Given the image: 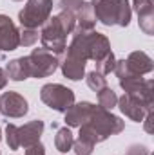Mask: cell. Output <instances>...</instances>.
I'll list each match as a JSON object with an SVG mask.
<instances>
[{
    "mask_svg": "<svg viewBox=\"0 0 154 155\" xmlns=\"http://www.w3.org/2000/svg\"><path fill=\"white\" fill-rule=\"evenodd\" d=\"M75 27H76L75 13H71V11H60L56 16L49 18L44 24L42 35H40L44 49L56 56L64 54L67 49V36L73 35Z\"/></svg>",
    "mask_w": 154,
    "mask_h": 155,
    "instance_id": "obj_1",
    "label": "cell"
},
{
    "mask_svg": "<svg viewBox=\"0 0 154 155\" xmlns=\"http://www.w3.org/2000/svg\"><path fill=\"white\" fill-rule=\"evenodd\" d=\"M123 126L125 124L120 117L113 116L109 110H105L102 107H94V112H93L91 119L80 126L78 137L96 146L98 143H103L107 137L120 134L123 130Z\"/></svg>",
    "mask_w": 154,
    "mask_h": 155,
    "instance_id": "obj_2",
    "label": "cell"
},
{
    "mask_svg": "<svg viewBox=\"0 0 154 155\" xmlns=\"http://www.w3.org/2000/svg\"><path fill=\"white\" fill-rule=\"evenodd\" d=\"M94 16L103 25H129L131 5L127 0H93Z\"/></svg>",
    "mask_w": 154,
    "mask_h": 155,
    "instance_id": "obj_3",
    "label": "cell"
},
{
    "mask_svg": "<svg viewBox=\"0 0 154 155\" xmlns=\"http://www.w3.org/2000/svg\"><path fill=\"white\" fill-rule=\"evenodd\" d=\"M40 99L49 108L65 114L75 105V92L60 83H47L40 90Z\"/></svg>",
    "mask_w": 154,
    "mask_h": 155,
    "instance_id": "obj_4",
    "label": "cell"
},
{
    "mask_svg": "<svg viewBox=\"0 0 154 155\" xmlns=\"http://www.w3.org/2000/svg\"><path fill=\"white\" fill-rule=\"evenodd\" d=\"M53 11V0H27L24 9L18 13V20L24 29L42 27Z\"/></svg>",
    "mask_w": 154,
    "mask_h": 155,
    "instance_id": "obj_5",
    "label": "cell"
},
{
    "mask_svg": "<svg viewBox=\"0 0 154 155\" xmlns=\"http://www.w3.org/2000/svg\"><path fill=\"white\" fill-rule=\"evenodd\" d=\"M26 58H27V65H29V74L33 78L51 76V74L58 69V65H60L56 54L45 51L44 47L33 49V52H31L29 56H26Z\"/></svg>",
    "mask_w": 154,
    "mask_h": 155,
    "instance_id": "obj_6",
    "label": "cell"
},
{
    "mask_svg": "<svg viewBox=\"0 0 154 155\" xmlns=\"http://www.w3.org/2000/svg\"><path fill=\"white\" fill-rule=\"evenodd\" d=\"M29 112V105L26 101L24 96H20L18 92H4L0 96V114L5 117H24Z\"/></svg>",
    "mask_w": 154,
    "mask_h": 155,
    "instance_id": "obj_7",
    "label": "cell"
},
{
    "mask_svg": "<svg viewBox=\"0 0 154 155\" xmlns=\"http://www.w3.org/2000/svg\"><path fill=\"white\" fill-rule=\"evenodd\" d=\"M20 45V31L11 22L9 16L0 15V60H4V52H11Z\"/></svg>",
    "mask_w": 154,
    "mask_h": 155,
    "instance_id": "obj_8",
    "label": "cell"
},
{
    "mask_svg": "<svg viewBox=\"0 0 154 155\" xmlns=\"http://www.w3.org/2000/svg\"><path fill=\"white\" fill-rule=\"evenodd\" d=\"M116 105H118V108L129 117V119H132L136 123H142L143 117L147 116L149 112H152V107L145 105L143 101H140L138 97L129 96V94H125L123 97H118V103Z\"/></svg>",
    "mask_w": 154,
    "mask_h": 155,
    "instance_id": "obj_9",
    "label": "cell"
},
{
    "mask_svg": "<svg viewBox=\"0 0 154 155\" xmlns=\"http://www.w3.org/2000/svg\"><path fill=\"white\" fill-rule=\"evenodd\" d=\"M44 132V121L35 119V121H29L26 123L24 126H18L16 128V137H18V146H24V148H29L33 144L40 143V135Z\"/></svg>",
    "mask_w": 154,
    "mask_h": 155,
    "instance_id": "obj_10",
    "label": "cell"
},
{
    "mask_svg": "<svg viewBox=\"0 0 154 155\" xmlns=\"http://www.w3.org/2000/svg\"><path fill=\"white\" fill-rule=\"evenodd\" d=\"M94 112V105L89 103V101H82V103H76L73 105L67 112H65V124L67 126H82L83 123H87L91 116Z\"/></svg>",
    "mask_w": 154,
    "mask_h": 155,
    "instance_id": "obj_11",
    "label": "cell"
},
{
    "mask_svg": "<svg viewBox=\"0 0 154 155\" xmlns=\"http://www.w3.org/2000/svg\"><path fill=\"white\" fill-rule=\"evenodd\" d=\"M134 9L138 13V22H140V29L145 35H152L154 29V5L152 0H134Z\"/></svg>",
    "mask_w": 154,
    "mask_h": 155,
    "instance_id": "obj_12",
    "label": "cell"
},
{
    "mask_svg": "<svg viewBox=\"0 0 154 155\" xmlns=\"http://www.w3.org/2000/svg\"><path fill=\"white\" fill-rule=\"evenodd\" d=\"M125 63H127L129 71L134 72V74H138V76L149 74V72H152V69H154L152 60H151L143 51H134V52H131L129 58L125 60Z\"/></svg>",
    "mask_w": 154,
    "mask_h": 155,
    "instance_id": "obj_13",
    "label": "cell"
},
{
    "mask_svg": "<svg viewBox=\"0 0 154 155\" xmlns=\"http://www.w3.org/2000/svg\"><path fill=\"white\" fill-rule=\"evenodd\" d=\"M75 22L76 27L75 29H82V31H93L94 24H96V16H94V9L93 4L83 2L76 11H75Z\"/></svg>",
    "mask_w": 154,
    "mask_h": 155,
    "instance_id": "obj_14",
    "label": "cell"
},
{
    "mask_svg": "<svg viewBox=\"0 0 154 155\" xmlns=\"http://www.w3.org/2000/svg\"><path fill=\"white\" fill-rule=\"evenodd\" d=\"M60 67H62L64 76L69 78V79H73V81L82 79L83 72H85V61H83V60H78V58H75V56H69V54L64 56Z\"/></svg>",
    "mask_w": 154,
    "mask_h": 155,
    "instance_id": "obj_15",
    "label": "cell"
},
{
    "mask_svg": "<svg viewBox=\"0 0 154 155\" xmlns=\"http://www.w3.org/2000/svg\"><path fill=\"white\" fill-rule=\"evenodd\" d=\"M5 76L9 78V79H13V81H24V79L31 78L27 58L22 56V58H16V60L9 61L7 67H5Z\"/></svg>",
    "mask_w": 154,
    "mask_h": 155,
    "instance_id": "obj_16",
    "label": "cell"
},
{
    "mask_svg": "<svg viewBox=\"0 0 154 155\" xmlns=\"http://www.w3.org/2000/svg\"><path fill=\"white\" fill-rule=\"evenodd\" d=\"M73 143H75V137L71 134V130L65 126V128H58L56 130V135H54V146L60 153H67L69 150H73Z\"/></svg>",
    "mask_w": 154,
    "mask_h": 155,
    "instance_id": "obj_17",
    "label": "cell"
},
{
    "mask_svg": "<svg viewBox=\"0 0 154 155\" xmlns=\"http://www.w3.org/2000/svg\"><path fill=\"white\" fill-rule=\"evenodd\" d=\"M116 103H118V96L114 94L113 88L105 87L98 92V107H102L105 110H111V108L116 107Z\"/></svg>",
    "mask_w": 154,
    "mask_h": 155,
    "instance_id": "obj_18",
    "label": "cell"
},
{
    "mask_svg": "<svg viewBox=\"0 0 154 155\" xmlns=\"http://www.w3.org/2000/svg\"><path fill=\"white\" fill-rule=\"evenodd\" d=\"M85 79H87V87H89L91 90H94V92H100L102 88L107 87V79H105V76H103L102 72H98V71H91Z\"/></svg>",
    "mask_w": 154,
    "mask_h": 155,
    "instance_id": "obj_19",
    "label": "cell"
},
{
    "mask_svg": "<svg viewBox=\"0 0 154 155\" xmlns=\"http://www.w3.org/2000/svg\"><path fill=\"white\" fill-rule=\"evenodd\" d=\"M114 67H116V58L113 52H109L107 56H103L100 61H96V71L98 72H102L103 76L105 74H111V72H114Z\"/></svg>",
    "mask_w": 154,
    "mask_h": 155,
    "instance_id": "obj_20",
    "label": "cell"
},
{
    "mask_svg": "<svg viewBox=\"0 0 154 155\" xmlns=\"http://www.w3.org/2000/svg\"><path fill=\"white\" fill-rule=\"evenodd\" d=\"M38 41V31L37 29H24L20 33V45L24 47H31L33 43Z\"/></svg>",
    "mask_w": 154,
    "mask_h": 155,
    "instance_id": "obj_21",
    "label": "cell"
},
{
    "mask_svg": "<svg viewBox=\"0 0 154 155\" xmlns=\"http://www.w3.org/2000/svg\"><path fill=\"white\" fill-rule=\"evenodd\" d=\"M16 128H18L16 124H7V128H5V143L11 150L20 148L18 146V137H16Z\"/></svg>",
    "mask_w": 154,
    "mask_h": 155,
    "instance_id": "obj_22",
    "label": "cell"
},
{
    "mask_svg": "<svg viewBox=\"0 0 154 155\" xmlns=\"http://www.w3.org/2000/svg\"><path fill=\"white\" fill-rule=\"evenodd\" d=\"M73 150H75L76 155H91L93 150H94V144H91V143H87V141L78 137L76 141L73 143Z\"/></svg>",
    "mask_w": 154,
    "mask_h": 155,
    "instance_id": "obj_23",
    "label": "cell"
},
{
    "mask_svg": "<svg viewBox=\"0 0 154 155\" xmlns=\"http://www.w3.org/2000/svg\"><path fill=\"white\" fill-rule=\"evenodd\" d=\"M26 150H27L26 155H45V150H44V144L42 143H37V144H33V146H29Z\"/></svg>",
    "mask_w": 154,
    "mask_h": 155,
    "instance_id": "obj_24",
    "label": "cell"
},
{
    "mask_svg": "<svg viewBox=\"0 0 154 155\" xmlns=\"http://www.w3.org/2000/svg\"><path fill=\"white\" fill-rule=\"evenodd\" d=\"M127 155H149V150H147L145 146H140V144H132V146L129 148Z\"/></svg>",
    "mask_w": 154,
    "mask_h": 155,
    "instance_id": "obj_25",
    "label": "cell"
},
{
    "mask_svg": "<svg viewBox=\"0 0 154 155\" xmlns=\"http://www.w3.org/2000/svg\"><path fill=\"white\" fill-rule=\"evenodd\" d=\"M5 85H7V76H5V71H2V69H0V90H2Z\"/></svg>",
    "mask_w": 154,
    "mask_h": 155,
    "instance_id": "obj_26",
    "label": "cell"
},
{
    "mask_svg": "<svg viewBox=\"0 0 154 155\" xmlns=\"http://www.w3.org/2000/svg\"><path fill=\"white\" fill-rule=\"evenodd\" d=\"M0 139H2V130H0Z\"/></svg>",
    "mask_w": 154,
    "mask_h": 155,
    "instance_id": "obj_27",
    "label": "cell"
}]
</instances>
